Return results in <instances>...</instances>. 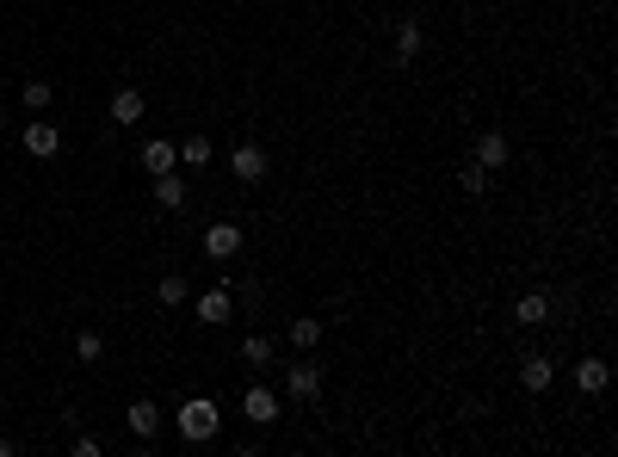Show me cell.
<instances>
[{
	"instance_id": "cell-1",
	"label": "cell",
	"mask_w": 618,
	"mask_h": 457,
	"mask_svg": "<svg viewBox=\"0 0 618 457\" xmlns=\"http://www.w3.org/2000/svg\"><path fill=\"white\" fill-rule=\"evenodd\" d=\"M173 427H180V439H186V445H211V439H217V427H223V408H217L211 396H192V402H180Z\"/></svg>"
},
{
	"instance_id": "cell-2",
	"label": "cell",
	"mask_w": 618,
	"mask_h": 457,
	"mask_svg": "<svg viewBox=\"0 0 618 457\" xmlns=\"http://www.w3.org/2000/svg\"><path fill=\"white\" fill-rule=\"evenodd\" d=\"M25 155H31V161H56V155H62V130H56L50 117H31V124H25Z\"/></svg>"
},
{
	"instance_id": "cell-3",
	"label": "cell",
	"mask_w": 618,
	"mask_h": 457,
	"mask_svg": "<svg viewBox=\"0 0 618 457\" xmlns=\"http://www.w3.org/2000/svg\"><path fill=\"white\" fill-rule=\"evenodd\" d=\"M285 396L291 402H316L322 396V365H285Z\"/></svg>"
},
{
	"instance_id": "cell-4",
	"label": "cell",
	"mask_w": 618,
	"mask_h": 457,
	"mask_svg": "<svg viewBox=\"0 0 618 457\" xmlns=\"http://www.w3.org/2000/svg\"><path fill=\"white\" fill-rule=\"evenodd\" d=\"M242 414H247V421H253V427H272V421L285 414V402H278V396H272L266 383H253V389H247V396H242Z\"/></svg>"
},
{
	"instance_id": "cell-5",
	"label": "cell",
	"mask_w": 618,
	"mask_h": 457,
	"mask_svg": "<svg viewBox=\"0 0 618 457\" xmlns=\"http://www.w3.org/2000/svg\"><path fill=\"white\" fill-rule=\"evenodd\" d=\"M229 316H236V291H229V285H217V291L198 297V322H205V328H223Z\"/></svg>"
},
{
	"instance_id": "cell-6",
	"label": "cell",
	"mask_w": 618,
	"mask_h": 457,
	"mask_svg": "<svg viewBox=\"0 0 618 457\" xmlns=\"http://www.w3.org/2000/svg\"><path fill=\"white\" fill-rule=\"evenodd\" d=\"M229 167H236V180H242V186H260V180H266V148H260V142H236Z\"/></svg>"
},
{
	"instance_id": "cell-7",
	"label": "cell",
	"mask_w": 618,
	"mask_h": 457,
	"mask_svg": "<svg viewBox=\"0 0 618 457\" xmlns=\"http://www.w3.org/2000/svg\"><path fill=\"white\" fill-rule=\"evenodd\" d=\"M205 253L211 260H236L242 253V223H211L205 228Z\"/></svg>"
},
{
	"instance_id": "cell-8",
	"label": "cell",
	"mask_w": 618,
	"mask_h": 457,
	"mask_svg": "<svg viewBox=\"0 0 618 457\" xmlns=\"http://www.w3.org/2000/svg\"><path fill=\"white\" fill-rule=\"evenodd\" d=\"M421 44H427L421 19H396V68H408V62L421 56Z\"/></svg>"
},
{
	"instance_id": "cell-9",
	"label": "cell",
	"mask_w": 618,
	"mask_h": 457,
	"mask_svg": "<svg viewBox=\"0 0 618 457\" xmlns=\"http://www.w3.org/2000/svg\"><path fill=\"white\" fill-rule=\"evenodd\" d=\"M606 383H613V365L606 358H582L575 365V389L582 396H606Z\"/></svg>"
},
{
	"instance_id": "cell-10",
	"label": "cell",
	"mask_w": 618,
	"mask_h": 457,
	"mask_svg": "<svg viewBox=\"0 0 618 457\" xmlns=\"http://www.w3.org/2000/svg\"><path fill=\"white\" fill-rule=\"evenodd\" d=\"M173 167H180V148H173L167 136L142 142V173H173Z\"/></svg>"
},
{
	"instance_id": "cell-11",
	"label": "cell",
	"mask_w": 618,
	"mask_h": 457,
	"mask_svg": "<svg viewBox=\"0 0 618 457\" xmlns=\"http://www.w3.org/2000/svg\"><path fill=\"white\" fill-rule=\"evenodd\" d=\"M513 322H519V328H544V322H550V297H544V291H526V297L513 303Z\"/></svg>"
},
{
	"instance_id": "cell-12",
	"label": "cell",
	"mask_w": 618,
	"mask_h": 457,
	"mask_svg": "<svg viewBox=\"0 0 618 457\" xmlns=\"http://www.w3.org/2000/svg\"><path fill=\"white\" fill-rule=\"evenodd\" d=\"M124 421H130V433H136L142 445H148V439L161 433V408H155V402H142V396L130 402V414H124Z\"/></svg>"
},
{
	"instance_id": "cell-13",
	"label": "cell",
	"mask_w": 618,
	"mask_h": 457,
	"mask_svg": "<svg viewBox=\"0 0 618 457\" xmlns=\"http://www.w3.org/2000/svg\"><path fill=\"white\" fill-rule=\"evenodd\" d=\"M507 155H513V142H507V136H501V130H483V136H477V167H507Z\"/></svg>"
},
{
	"instance_id": "cell-14",
	"label": "cell",
	"mask_w": 618,
	"mask_h": 457,
	"mask_svg": "<svg viewBox=\"0 0 618 457\" xmlns=\"http://www.w3.org/2000/svg\"><path fill=\"white\" fill-rule=\"evenodd\" d=\"M550 377H557V365H550V358H538V352L519 365V383H526L532 396H544V389H550Z\"/></svg>"
},
{
	"instance_id": "cell-15",
	"label": "cell",
	"mask_w": 618,
	"mask_h": 457,
	"mask_svg": "<svg viewBox=\"0 0 618 457\" xmlns=\"http://www.w3.org/2000/svg\"><path fill=\"white\" fill-rule=\"evenodd\" d=\"M136 117H142V93H136V87H118V93H112V124L130 130Z\"/></svg>"
},
{
	"instance_id": "cell-16",
	"label": "cell",
	"mask_w": 618,
	"mask_h": 457,
	"mask_svg": "<svg viewBox=\"0 0 618 457\" xmlns=\"http://www.w3.org/2000/svg\"><path fill=\"white\" fill-rule=\"evenodd\" d=\"M155 204H161V211H180V204H186V180H180V173H155Z\"/></svg>"
},
{
	"instance_id": "cell-17",
	"label": "cell",
	"mask_w": 618,
	"mask_h": 457,
	"mask_svg": "<svg viewBox=\"0 0 618 457\" xmlns=\"http://www.w3.org/2000/svg\"><path fill=\"white\" fill-rule=\"evenodd\" d=\"M19 100H25V112H50V100H56V87H50L44 75H31V81L19 87Z\"/></svg>"
},
{
	"instance_id": "cell-18",
	"label": "cell",
	"mask_w": 618,
	"mask_h": 457,
	"mask_svg": "<svg viewBox=\"0 0 618 457\" xmlns=\"http://www.w3.org/2000/svg\"><path fill=\"white\" fill-rule=\"evenodd\" d=\"M316 341H322V322H316V316H297V322H291V346H297V352H309Z\"/></svg>"
},
{
	"instance_id": "cell-19",
	"label": "cell",
	"mask_w": 618,
	"mask_h": 457,
	"mask_svg": "<svg viewBox=\"0 0 618 457\" xmlns=\"http://www.w3.org/2000/svg\"><path fill=\"white\" fill-rule=\"evenodd\" d=\"M75 352H81V365L106 358V334H100V328H81V334H75Z\"/></svg>"
},
{
	"instance_id": "cell-20",
	"label": "cell",
	"mask_w": 618,
	"mask_h": 457,
	"mask_svg": "<svg viewBox=\"0 0 618 457\" xmlns=\"http://www.w3.org/2000/svg\"><path fill=\"white\" fill-rule=\"evenodd\" d=\"M272 352H278V346L266 341V334H247L242 341V365H272Z\"/></svg>"
},
{
	"instance_id": "cell-21",
	"label": "cell",
	"mask_w": 618,
	"mask_h": 457,
	"mask_svg": "<svg viewBox=\"0 0 618 457\" xmlns=\"http://www.w3.org/2000/svg\"><path fill=\"white\" fill-rule=\"evenodd\" d=\"M211 161V136H186V148H180V167H205Z\"/></svg>"
},
{
	"instance_id": "cell-22",
	"label": "cell",
	"mask_w": 618,
	"mask_h": 457,
	"mask_svg": "<svg viewBox=\"0 0 618 457\" xmlns=\"http://www.w3.org/2000/svg\"><path fill=\"white\" fill-rule=\"evenodd\" d=\"M155 297H161L167 309H180V303H186V278H180V272H167V278L155 285Z\"/></svg>"
},
{
	"instance_id": "cell-23",
	"label": "cell",
	"mask_w": 618,
	"mask_h": 457,
	"mask_svg": "<svg viewBox=\"0 0 618 457\" xmlns=\"http://www.w3.org/2000/svg\"><path fill=\"white\" fill-rule=\"evenodd\" d=\"M489 167H477V161H470V167H464V173H458V186H464V192H470V198H483V192H489Z\"/></svg>"
},
{
	"instance_id": "cell-24",
	"label": "cell",
	"mask_w": 618,
	"mask_h": 457,
	"mask_svg": "<svg viewBox=\"0 0 618 457\" xmlns=\"http://www.w3.org/2000/svg\"><path fill=\"white\" fill-rule=\"evenodd\" d=\"M100 452H106V445H100L93 433H81V439H75V457H100Z\"/></svg>"
},
{
	"instance_id": "cell-25",
	"label": "cell",
	"mask_w": 618,
	"mask_h": 457,
	"mask_svg": "<svg viewBox=\"0 0 618 457\" xmlns=\"http://www.w3.org/2000/svg\"><path fill=\"white\" fill-rule=\"evenodd\" d=\"M6 452H12V439H6V433H0V457H6Z\"/></svg>"
},
{
	"instance_id": "cell-26",
	"label": "cell",
	"mask_w": 618,
	"mask_h": 457,
	"mask_svg": "<svg viewBox=\"0 0 618 457\" xmlns=\"http://www.w3.org/2000/svg\"><path fill=\"white\" fill-rule=\"evenodd\" d=\"M0 130H6V112H0Z\"/></svg>"
}]
</instances>
